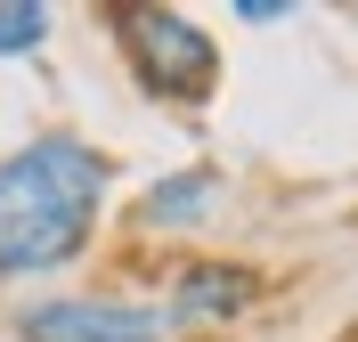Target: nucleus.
<instances>
[{
    "label": "nucleus",
    "mask_w": 358,
    "mask_h": 342,
    "mask_svg": "<svg viewBox=\"0 0 358 342\" xmlns=\"http://www.w3.org/2000/svg\"><path fill=\"white\" fill-rule=\"evenodd\" d=\"M114 163L73 131H41L0 155V277H49L90 245Z\"/></svg>",
    "instance_id": "1"
},
{
    "label": "nucleus",
    "mask_w": 358,
    "mask_h": 342,
    "mask_svg": "<svg viewBox=\"0 0 358 342\" xmlns=\"http://www.w3.org/2000/svg\"><path fill=\"white\" fill-rule=\"evenodd\" d=\"M122 41H131V66L138 82L171 106H196L212 90V73H220V49L203 41V24H187L179 8H131L122 17Z\"/></svg>",
    "instance_id": "2"
},
{
    "label": "nucleus",
    "mask_w": 358,
    "mask_h": 342,
    "mask_svg": "<svg viewBox=\"0 0 358 342\" xmlns=\"http://www.w3.org/2000/svg\"><path fill=\"white\" fill-rule=\"evenodd\" d=\"M24 342H171V310L163 301H114V294H57L17 310Z\"/></svg>",
    "instance_id": "3"
},
{
    "label": "nucleus",
    "mask_w": 358,
    "mask_h": 342,
    "mask_svg": "<svg viewBox=\"0 0 358 342\" xmlns=\"http://www.w3.org/2000/svg\"><path fill=\"white\" fill-rule=\"evenodd\" d=\"M252 269H228V261H196V269H179V285H171V326H187V318H236V310H252Z\"/></svg>",
    "instance_id": "4"
},
{
    "label": "nucleus",
    "mask_w": 358,
    "mask_h": 342,
    "mask_svg": "<svg viewBox=\"0 0 358 342\" xmlns=\"http://www.w3.org/2000/svg\"><path fill=\"white\" fill-rule=\"evenodd\" d=\"M212 204H220V171H171V180H155L147 196H138V220L147 228H187Z\"/></svg>",
    "instance_id": "5"
},
{
    "label": "nucleus",
    "mask_w": 358,
    "mask_h": 342,
    "mask_svg": "<svg viewBox=\"0 0 358 342\" xmlns=\"http://www.w3.org/2000/svg\"><path fill=\"white\" fill-rule=\"evenodd\" d=\"M49 41V8L41 0H0V57H33Z\"/></svg>",
    "instance_id": "6"
},
{
    "label": "nucleus",
    "mask_w": 358,
    "mask_h": 342,
    "mask_svg": "<svg viewBox=\"0 0 358 342\" xmlns=\"http://www.w3.org/2000/svg\"><path fill=\"white\" fill-rule=\"evenodd\" d=\"M236 17H245V24H285L293 0H236Z\"/></svg>",
    "instance_id": "7"
}]
</instances>
